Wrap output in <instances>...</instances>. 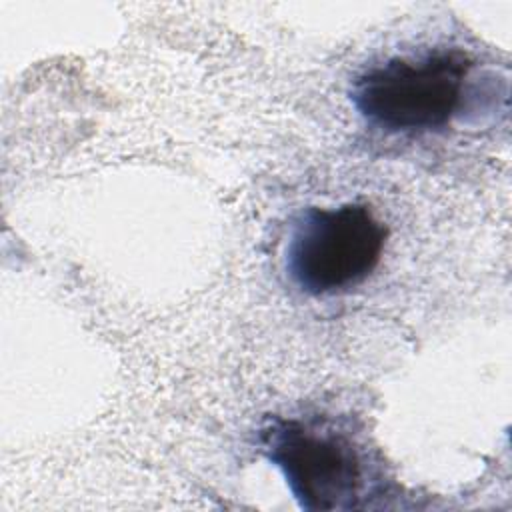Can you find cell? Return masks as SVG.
Returning a JSON list of instances; mask_svg holds the SVG:
<instances>
[{
    "label": "cell",
    "instance_id": "cell-1",
    "mask_svg": "<svg viewBox=\"0 0 512 512\" xmlns=\"http://www.w3.org/2000/svg\"><path fill=\"white\" fill-rule=\"evenodd\" d=\"M472 68L474 60L460 48L392 56L364 68L350 98L358 114L382 132H436L460 114Z\"/></svg>",
    "mask_w": 512,
    "mask_h": 512
},
{
    "label": "cell",
    "instance_id": "cell-2",
    "mask_svg": "<svg viewBox=\"0 0 512 512\" xmlns=\"http://www.w3.org/2000/svg\"><path fill=\"white\" fill-rule=\"evenodd\" d=\"M388 228L364 202L312 206L292 226L284 266L308 296H334L362 284L380 264Z\"/></svg>",
    "mask_w": 512,
    "mask_h": 512
},
{
    "label": "cell",
    "instance_id": "cell-3",
    "mask_svg": "<svg viewBox=\"0 0 512 512\" xmlns=\"http://www.w3.org/2000/svg\"><path fill=\"white\" fill-rule=\"evenodd\" d=\"M260 442L300 508L332 512L360 506L366 464L348 432L320 420L274 418L260 432Z\"/></svg>",
    "mask_w": 512,
    "mask_h": 512
}]
</instances>
